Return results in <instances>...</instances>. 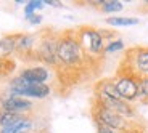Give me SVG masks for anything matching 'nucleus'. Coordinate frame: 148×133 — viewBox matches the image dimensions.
Listing matches in <instances>:
<instances>
[{"instance_id": "nucleus-5", "label": "nucleus", "mask_w": 148, "mask_h": 133, "mask_svg": "<svg viewBox=\"0 0 148 133\" xmlns=\"http://www.w3.org/2000/svg\"><path fill=\"white\" fill-rule=\"evenodd\" d=\"M7 87H8V93H10V95L27 98V100H31V98L44 100V98H47V96L52 93V88H50L47 83H31V82L24 80V79L19 77V75L8 79Z\"/></svg>"}, {"instance_id": "nucleus-1", "label": "nucleus", "mask_w": 148, "mask_h": 133, "mask_svg": "<svg viewBox=\"0 0 148 133\" xmlns=\"http://www.w3.org/2000/svg\"><path fill=\"white\" fill-rule=\"evenodd\" d=\"M90 112H92V119L95 125L108 127V128L119 133H143V127L138 125L137 120H129V119L122 117V115L110 111L108 107L101 106L95 100L90 106Z\"/></svg>"}, {"instance_id": "nucleus-15", "label": "nucleus", "mask_w": 148, "mask_h": 133, "mask_svg": "<svg viewBox=\"0 0 148 133\" xmlns=\"http://www.w3.org/2000/svg\"><path fill=\"white\" fill-rule=\"evenodd\" d=\"M103 13H116V11H121L122 10V3L118 2V0H106L105 5L100 8Z\"/></svg>"}, {"instance_id": "nucleus-23", "label": "nucleus", "mask_w": 148, "mask_h": 133, "mask_svg": "<svg viewBox=\"0 0 148 133\" xmlns=\"http://www.w3.org/2000/svg\"><path fill=\"white\" fill-rule=\"evenodd\" d=\"M145 3H147V5H148V0H145Z\"/></svg>"}, {"instance_id": "nucleus-4", "label": "nucleus", "mask_w": 148, "mask_h": 133, "mask_svg": "<svg viewBox=\"0 0 148 133\" xmlns=\"http://www.w3.org/2000/svg\"><path fill=\"white\" fill-rule=\"evenodd\" d=\"M60 32L53 27H45L37 32V61L55 69L56 52H58Z\"/></svg>"}, {"instance_id": "nucleus-9", "label": "nucleus", "mask_w": 148, "mask_h": 133, "mask_svg": "<svg viewBox=\"0 0 148 133\" xmlns=\"http://www.w3.org/2000/svg\"><path fill=\"white\" fill-rule=\"evenodd\" d=\"M18 75L23 77L24 80L31 82V83H45V82L50 79V72H48V69L44 66L24 67Z\"/></svg>"}, {"instance_id": "nucleus-13", "label": "nucleus", "mask_w": 148, "mask_h": 133, "mask_svg": "<svg viewBox=\"0 0 148 133\" xmlns=\"http://www.w3.org/2000/svg\"><path fill=\"white\" fill-rule=\"evenodd\" d=\"M137 22H138L137 18H124V16H111V18H106V24H110V26H134Z\"/></svg>"}, {"instance_id": "nucleus-8", "label": "nucleus", "mask_w": 148, "mask_h": 133, "mask_svg": "<svg viewBox=\"0 0 148 133\" xmlns=\"http://www.w3.org/2000/svg\"><path fill=\"white\" fill-rule=\"evenodd\" d=\"M0 107L11 112H16V114H32L34 109H36V103H32L27 98L7 95L3 98H0Z\"/></svg>"}, {"instance_id": "nucleus-10", "label": "nucleus", "mask_w": 148, "mask_h": 133, "mask_svg": "<svg viewBox=\"0 0 148 133\" xmlns=\"http://www.w3.org/2000/svg\"><path fill=\"white\" fill-rule=\"evenodd\" d=\"M34 114H27L24 115L23 119H19L18 122L11 124V125H7V127H2L0 128V133H31L34 132Z\"/></svg>"}, {"instance_id": "nucleus-19", "label": "nucleus", "mask_w": 148, "mask_h": 133, "mask_svg": "<svg viewBox=\"0 0 148 133\" xmlns=\"http://www.w3.org/2000/svg\"><path fill=\"white\" fill-rule=\"evenodd\" d=\"M97 133H119V132H114V130L103 127V125H97Z\"/></svg>"}, {"instance_id": "nucleus-22", "label": "nucleus", "mask_w": 148, "mask_h": 133, "mask_svg": "<svg viewBox=\"0 0 148 133\" xmlns=\"http://www.w3.org/2000/svg\"><path fill=\"white\" fill-rule=\"evenodd\" d=\"M31 133H48V130H47V128H40V130L36 128L34 132H31Z\"/></svg>"}, {"instance_id": "nucleus-14", "label": "nucleus", "mask_w": 148, "mask_h": 133, "mask_svg": "<svg viewBox=\"0 0 148 133\" xmlns=\"http://www.w3.org/2000/svg\"><path fill=\"white\" fill-rule=\"evenodd\" d=\"M44 2H40V0H32V2H29V3H26V8H24V16H26V19H29L31 16H34L36 13H34V10H40V8H44Z\"/></svg>"}, {"instance_id": "nucleus-16", "label": "nucleus", "mask_w": 148, "mask_h": 133, "mask_svg": "<svg viewBox=\"0 0 148 133\" xmlns=\"http://www.w3.org/2000/svg\"><path fill=\"white\" fill-rule=\"evenodd\" d=\"M137 100L148 103V77L138 80V98Z\"/></svg>"}, {"instance_id": "nucleus-18", "label": "nucleus", "mask_w": 148, "mask_h": 133, "mask_svg": "<svg viewBox=\"0 0 148 133\" xmlns=\"http://www.w3.org/2000/svg\"><path fill=\"white\" fill-rule=\"evenodd\" d=\"M98 31H100V34H101V37H103L105 42H106V40L113 42V40H114V37L118 35L114 31H110V29H98Z\"/></svg>"}, {"instance_id": "nucleus-11", "label": "nucleus", "mask_w": 148, "mask_h": 133, "mask_svg": "<svg viewBox=\"0 0 148 133\" xmlns=\"http://www.w3.org/2000/svg\"><path fill=\"white\" fill-rule=\"evenodd\" d=\"M21 32H11L5 34L3 37L0 39V58H11L15 55L16 50V42L19 39Z\"/></svg>"}, {"instance_id": "nucleus-20", "label": "nucleus", "mask_w": 148, "mask_h": 133, "mask_svg": "<svg viewBox=\"0 0 148 133\" xmlns=\"http://www.w3.org/2000/svg\"><path fill=\"white\" fill-rule=\"evenodd\" d=\"M27 21L31 22V24H34V26H37V24H40V21H42V16L40 15H34V16H31Z\"/></svg>"}, {"instance_id": "nucleus-3", "label": "nucleus", "mask_w": 148, "mask_h": 133, "mask_svg": "<svg viewBox=\"0 0 148 133\" xmlns=\"http://www.w3.org/2000/svg\"><path fill=\"white\" fill-rule=\"evenodd\" d=\"M76 35H77L79 45H81L84 55L87 58H90L92 61L103 63L106 45H105V40L101 37L100 31L92 26H81L76 29Z\"/></svg>"}, {"instance_id": "nucleus-6", "label": "nucleus", "mask_w": 148, "mask_h": 133, "mask_svg": "<svg viewBox=\"0 0 148 133\" xmlns=\"http://www.w3.org/2000/svg\"><path fill=\"white\" fill-rule=\"evenodd\" d=\"M15 56L23 63H39L37 61V34H19Z\"/></svg>"}, {"instance_id": "nucleus-12", "label": "nucleus", "mask_w": 148, "mask_h": 133, "mask_svg": "<svg viewBox=\"0 0 148 133\" xmlns=\"http://www.w3.org/2000/svg\"><path fill=\"white\" fill-rule=\"evenodd\" d=\"M24 115H27V114H16V112H11V111L3 109V107H0V128L18 122L19 119H23Z\"/></svg>"}, {"instance_id": "nucleus-17", "label": "nucleus", "mask_w": 148, "mask_h": 133, "mask_svg": "<svg viewBox=\"0 0 148 133\" xmlns=\"http://www.w3.org/2000/svg\"><path fill=\"white\" fill-rule=\"evenodd\" d=\"M122 48H124V42L121 39H118V40L108 42L106 48H105V53H116V52H121Z\"/></svg>"}, {"instance_id": "nucleus-2", "label": "nucleus", "mask_w": 148, "mask_h": 133, "mask_svg": "<svg viewBox=\"0 0 148 133\" xmlns=\"http://www.w3.org/2000/svg\"><path fill=\"white\" fill-rule=\"evenodd\" d=\"M118 71L132 75L137 80L147 79L148 77V47L137 45V47H130L129 50H126L121 63H119Z\"/></svg>"}, {"instance_id": "nucleus-7", "label": "nucleus", "mask_w": 148, "mask_h": 133, "mask_svg": "<svg viewBox=\"0 0 148 133\" xmlns=\"http://www.w3.org/2000/svg\"><path fill=\"white\" fill-rule=\"evenodd\" d=\"M113 82H114L116 92L119 93V96L124 101L132 103V101H135L138 98V80L134 79L132 75L116 71V75L113 79Z\"/></svg>"}, {"instance_id": "nucleus-21", "label": "nucleus", "mask_w": 148, "mask_h": 133, "mask_svg": "<svg viewBox=\"0 0 148 133\" xmlns=\"http://www.w3.org/2000/svg\"><path fill=\"white\" fill-rule=\"evenodd\" d=\"M44 3H45V5H50V7H56V8H61V7H63V3H61V2H55V0H45Z\"/></svg>"}]
</instances>
